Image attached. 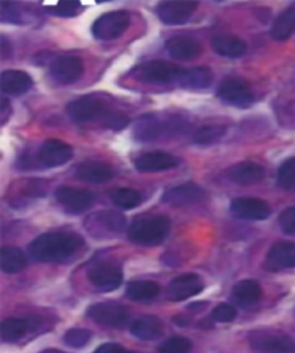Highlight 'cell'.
I'll return each instance as SVG.
<instances>
[{
	"mask_svg": "<svg viewBox=\"0 0 295 353\" xmlns=\"http://www.w3.org/2000/svg\"><path fill=\"white\" fill-rule=\"evenodd\" d=\"M294 32L295 8H289L278 15L271 29V35L277 41H286Z\"/></svg>",
	"mask_w": 295,
	"mask_h": 353,
	"instance_id": "cell-32",
	"label": "cell"
},
{
	"mask_svg": "<svg viewBox=\"0 0 295 353\" xmlns=\"http://www.w3.org/2000/svg\"><path fill=\"white\" fill-rule=\"evenodd\" d=\"M254 349L262 353H295V342L291 337L270 332H255L250 336Z\"/></svg>",
	"mask_w": 295,
	"mask_h": 353,
	"instance_id": "cell-9",
	"label": "cell"
},
{
	"mask_svg": "<svg viewBox=\"0 0 295 353\" xmlns=\"http://www.w3.org/2000/svg\"><path fill=\"white\" fill-rule=\"evenodd\" d=\"M278 185L286 191L295 190V157L288 159L278 170Z\"/></svg>",
	"mask_w": 295,
	"mask_h": 353,
	"instance_id": "cell-34",
	"label": "cell"
},
{
	"mask_svg": "<svg viewBox=\"0 0 295 353\" xmlns=\"http://www.w3.org/2000/svg\"><path fill=\"white\" fill-rule=\"evenodd\" d=\"M57 201L70 214H80L85 212L95 202V194L82 188L63 186L56 191Z\"/></svg>",
	"mask_w": 295,
	"mask_h": 353,
	"instance_id": "cell-12",
	"label": "cell"
},
{
	"mask_svg": "<svg viewBox=\"0 0 295 353\" xmlns=\"http://www.w3.org/2000/svg\"><path fill=\"white\" fill-rule=\"evenodd\" d=\"M83 71V63L75 56L57 57L50 65L51 78L60 85H72L78 81Z\"/></svg>",
	"mask_w": 295,
	"mask_h": 353,
	"instance_id": "cell-11",
	"label": "cell"
},
{
	"mask_svg": "<svg viewBox=\"0 0 295 353\" xmlns=\"http://www.w3.org/2000/svg\"><path fill=\"white\" fill-rule=\"evenodd\" d=\"M41 353H63V351H59V350L54 349H49L45 350V351H42Z\"/></svg>",
	"mask_w": 295,
	"mask_h": 353,
	"instance_id": "cell-45",
	"label": "cell"
},
{
	"mask_svg": "<svg viewBox=\"0 0 295 353\" xmlns=\"http://www.w3.org/2000/svg\"><path fill=\"white\" fill-rule=\"evenodd\" d=\"M88 316L99 325L112 328H123L130 322V313L126 307L116 303L92 305L88 308Z\"/></svg>",
	"mask_w": 295,
	"mask_h": 353,
	"instance_id": "cell-8",
	"label": "cell"
},
{
	"mask_svg": "<svg viewBox=\"0 0 295 353\" xmlns=\"http://www.w3.org/2000/svg\"><path fill=\"white\" fill-rule=\"evenodd\" d=\"M111 200L116 207L130 210L140 205L142 195L133 188H118L111 193Z\"/></svg>",
	"mask_w": 295,
	"mask_h": 353,
	"instance_id": "cell-33",
	"label": "cell"
},
{
	"mask_svg": "<svg viewBox=\"0 0 295 353\" xmlns=\"http://www.w3.org/2000/svg\"><path fill=\"white\" fill-rule=\"evenodd\" d=\"M179 164V159L167 152H147L139 156L134 161L135 169L140 172L155 173L167 171V170L176 168Z\"/></svg>",
	"mask_w": 295,
	"mask_h": 353,
	"instance_id": "cell-20",
	"label": "cell"
},
{
	"mask_svg": "<svg viewBox=\"0 0 295 353\" xmlns=\"http://www.w3.org/2000/svg\"><path fill=\"white\" fill-rule=\"evenodd\" d=\"M295 267V243L279 241L267 252L264 268L269 272H277Z\"/></svg>",
	"mask_w": 295,
	"mask_h": 353,
	"instance_id": "cell-15",
	"label": "cell"
},
{
	"mask_svg": "<svg viewBox=\"0 0 295 353\" xmlns=\"http://www.w3.org/2000/svg\"><path fill=\"white\" fill-rule=\"evenodd\" d=\"M192 343L185 337H171L159 346V353H190Z\"/></svg>",
	"mask_w": 295,
	"mask_h": 353,
	"instance_id": "cell-36",
	"label": "cell"
},
{
	"mask_svg": "<svg viewBox=\"0 0 295 353\" xmlns=\"http://www.w3.org/2000/svg\"><path fill=\"white\" fill-rule=\"evenodd\" d=\"M214 52L219 56L236 59L246 53V43L243 39L233 35H221L214 37L211 42Z\"/></svg>",
	"mask_w": 295,
	"mask_h": 353,
	"instance_id": "cell-26",
	"label": "cell"
},
{
	"mask_svg": "<svg viewBox=\"0 0 295 353\" xmlns=\"http://www.w3.org/2000/svg\"><path fill=\"white\" fill-rule=\"evenodd\" d=\"M173 321L176 325H180V327H183V325H187L190 323V320L187 318H183V316H176V318L173 319Z\"/></svg>",
	"mask_w": 295,
	"mask_h": 353,
	"instance_id": "cell-44",
	"label": "cell"
},
{
	"mask_svg": "<svg viewBox=\"0 0 295 353\" xmlns=\"http://www.w3.org/2000/svg\"><path fill=\"white\" fill-rule=\"evenodd\" d=\"M67 113L74 123L85 124L99 121L104 128L112 131H121L130 124V118L125 113L113 109L105 99L96 95L75 99L67 106Z\"/></svg>",
	"mask_w": 295,
	"mask_h": 353,
	"instance_id": "cell-1",
	"label": "cell"
},
{
	"mask_svg": "<svg viewBox=\"0 0 295 353\" xmlns=\"http://www.w3.org/2000/svg\"><path fill=\"white\" fill-rule=\"evenodd\" d=\"M262 288L254 279H243L236 283L232 290V299L240 307L247 308L260 301Z\"/></svg>",
	"mask_w": 295,
	"mask_h": 353,
	"instance_id": "cell-25",
	"label": "cell"
},
{
	"mask_svg": "<svg viewBox=\"0 0 295 353\" xmlns=\"http://www.w3.org/2000/svg\"><path fill=\"white\" fill-rule=\"evenodd\" d=\"M204 198L205 192L203 188L194 183H186L166 190L163 194L162 200L167 205L183 207L197 203L202 201Z\"/></svg>",
	"mask_w": 295,
	"mask_h": 353,
	"instance_id": "cell-18",
	"label": "cell"
},
{
	"mask_svg": "<svg viewBox=\"0 0 295 353\" xmlns=\"http://www.w3.org/2000/svg\"><path fill=\"white\" fill-rule=\"evenodd\" d=\"M183 126V123L174 121H164L155 114H147L137 121L134 128V135L141 142L155 141L166 132L179 131Z\"/></svg>",
	"mask_w": 295,
	"mask_h": 353,
	"instance_id": "cell-6",
	"label": "cell"
},
{
	"mask_svg": "<svg viewBox=\"0 0 295 353\" xmlns=\"http://www.w3.org/2000/svg\"><path fill=\"white\" fill-rule=\"evenodd\" d=\"M53 14L58 17H74L81 10V3L80 1H74V0H67V1H59L58 4L52 8Z\"/></svg>",
	"mask_w": 295,
	"mask_h": 353,
	"instance_id": "cell-39",
	"label": "cell"
},
{
	"mask_svg": "<svg viewBox=\"0 0 295 353\" xmlns=\"http://www.w3.org/2000/svg\"><path fill=\"white\" fill-rule=\"evenodd\" d=\"M278 223L285 233L295 236V205L285 209L284 212L279 215Z\"/></svg>",
	"mask_w": 295,
	"mask_h": 353,
	"instance_id": "cell-40",
	"label": "cell"
},
{
	"mask_svg": "<svg viewBox=\"0 0 295 353\" xmlns=\"http://www.w3.org/2000/svg\"><path fill=\"white\" fill-rule=\"evenodd\" d=\"M203 290V282L195 274H185L173 279L167 289V297L171 301H186L195 297Z\"/></svg>",
	"mask_w": 295,
	"mask_h": 353,
	"instance_id": "cell-19",
	"label": "cell"
},
{
	"mask_svg": "<svg viewBox=\"0 0 295 353\" xmlns=\"http://www.w3.org/2000/svg\"><path fill=\"white\" fill-rule=\"evenodd\" d=\"M199 6L197 1H165L156 10L159 18L165 25L179 26L186 23Z\"/></svg>",
	"mask_w": 295,
	"mask_h": 353,
	"instance_id": "cell-13",
	"label": "cell"
},
{
	"mask_svg": "<svg viewBox=\"0 0 295 353\" xmlns=\"http://www.w3.org/2000/svg\"><path fill=\"white\" fill-rule=\"evenodd\" d=\"M92 339V332L87 329L73 328L65 332L63 342L72 347H82L87 345V343Z\"/></svg>",
	"mask_w": 295,
	"mask_h": 353,
	"instance_id": "cell-37",
	"label": "cell"
},
{
	"mask_svg": "<svg viewBox=\"0 0 295 353\" xmlns=\"http://www.w3.org/2000/svg\"><path fill=\"white\" fill-rule=\"evenodd\" d=\"M83 245L85 241L78 233L57 231L36 238L29 245L28 252L37 261L63 262L81 250Z\"/></svg>",
	"mask_w": 295,
	"mask_h": 353,
	"instance_id": "cell-2",
	"label": "cell"
},
{
	"mask_svg": "<svg viewBox=\"0 0 295 353\" xmlns=\"http://www.w3.org/2000/svg\"><path fill=\"white\" fill-rule=\"evenodd\" d=\"M214 81V74L210 68L205 66L185 70L179 80L183 88L205 89Z\"/></svg>",
	"mask_w": 295,
	"mask_h": 353,
	"instance_id": "cell-29",
	"label": "cell"
},
{
	"mask_svg": "<svg viewBox=\"0 0 295 353\" xmlns=\"http://www.w3.org/2000/svg\"><path fill=\"white\" fill-rule=\"evenodd\" d=\"M28 263L25 253L17 248L5 246L0 251V268L6 274H17L26 268Z\"/></svg>",
	"mask_w": 295,
	"mask_h": 353,
	"instance_id": "cell-30",
	"label": "cell"
},
{
	"mask_svg": "<svg viewBox=\"0 0 295 353\" xmlns=\"http://www.w3.org/2000/svg\"><path fill=\"white\" fill-rule=\"evenodd\" d=\"M36 327V320L32 319L8 318L1 323L0 335L4 342H17Z\"/></svg>",
	"mask_w": 295,
	"mask_h": 353,
	"instance_id": "cell-27",
	"label": "cell"
},
{
	"mask_svg": "<svg viewBox=\"0 0 295 353\" xmlns=\"http://www.w3.org/2000/svg\"><path fill=\"white\" fill-rule=\"evenodd\" d=\"M130 15L127 11H113L99 17L92 25V35L99 41L119 39L130 27Z\"/></svg>",
	"mask_w": 295,
	"mask_h": 353,
	"instance_id": "cell-5",
	"label": "cell"
},
{
	"mask_svg": "<svg viewBox=\"0 0 295 353\" xmlns=\"http://www.w3.org/2000/svg\"><path fill=\"white\" fill-rule=\"evenodd\" d=\"M231 212L236 219L247 221H264L269 219L271 210L267 202L256 198H238L231 202Z\"/></svg>",
	"mask_w": 295,
	"mask_h": 353,
	"instance_id": "cell-16",
	"label": "cell"
},
{
	"mask_svg": "<svg viewBox=\"0 0 295 353\" xmlns=\"http://www.w3.org/2000/svg\"><path fill=\"white\" fill-rule=\"evenodd\" d=\"M73 155V148L70 145L59 140H48L41 145L36 163L42 168L51 169L70 162Z\"/></svg>",
	"mask_w": 295,
	"mask_h": 353,
	"instance_id": "cell-10",
	"label": "cell"
},
{
	"mask_svg": "<svg viewBox=\"0 0 295 353\" xmlns=\"http://www.w3.org/2000/svg\"><path fill=\"white\" fill-rule=\"evenodd\" d=\"M114 170L112 166L103 162L81 163L75 169V176L80 181L90 184H104L112 179Z\"/></svg>",
	"mask_w": 295,
	"mask_h": 353,
	"instance_id": "cell-23",
	"label": "cell"
},
{
	"mask_svg": "<svg viewBox=\"0 0 295 353\" xmlns=\"http://www.w3.org/2000/svg\"><path fill=\"white\" fill-rule=\"evenodd\" d=\"M236 316V308L229 304L218 305L211 313V319L214 321L221 322V323H229L232 322Z\"/></svg>",
	"mask_w": 295,
	"mask_h": 353,
	"instance_id": "cell-38",
	"label": "cell"
},
{
	"mask_svg": "<svg viewBox=\"0 0 295 353\" xmlns=\"http://www.w3.org/2000/svg\"><path fill=\"white\" fill-rule=\"evenodd\" d=\"M140 81L152 85H170L179 83L183 70L176 65L164 61H152L144 63L135 70Z\"/></svg>",
	"mask_w": 295,
	"mask_h": 353,
	"instance_id": "cell-4",
	"label": "cell"
},
{
	"mask_svg": "<svg viewBox=\"0 0 295 353\" xmlns=\"http://www.w3.org/2000/svg\"><path fill=\"white\" fill-rule=\"evenodd\" d=\"M170 219L164 215H140L130 223L128 238L134 244L152 248L162 244L170 232Z\"/></svg>",
	"mask_w": 295,
	"mask_h": 353,
	"instance_id": "cell-3",
	"label": "cell"
},
{
	"mask_svg": "<svg viewBox=\"0 0 295 353\" xmlns=\"http://www.w3.org/2000/svg\"><path fill=\"white\" fill-rule=\"evenodd\" d=\"M94 353H135L132 351H127L123 346L116 343H105L96 349Z\"/></svg>",
	"mask_w": 295,
	"mask_h": 353,
	"instance_id": "cell-42",
	"label": "cell"
},
{
	"mask_svg": "<svg viewBox=\"0 0 295 353\" xmlns=\"http://www.w3.org/2000/svg\"><path fill=\"white\" fill-rule=\"evenodd\" d=\"M1 21L3 22H13V23H19L21 21L20 20V13L18 10L15 8L14 5L8 1H1Z\"/></svg>",
	"mask_w": 295,
	"mask_h": 353,
	"instance_id": "cell-41",
	"label": "cell"
},
{
	"mask_svg": "<svg viewBox=\"0 0 295 353\" xmlns=\"http://www.w3.org/2000/svg\"><path fill=\"white\" fill-rule=\"evenodd\" d=\"M161 292V286L152 281H134L127 285V297L134 301H152Z\"/></svg>",
	"mask_w": 295,
	"mask_h": 353,
	"instance_id": "cell-31",
	"label": "cell"
},
{
	"mask_svg": "<svg viewBox=\"0 0 295 353\" xmlns=\"http://www.w3.org/2000/svg\"><path fill=\"white\" fill-rule=\"evenodd\" d=\"M229 179L241 186L256 185L263 181L265 169L255 162H241L227 170Z\"/></svg>",
	"mask_w": 295,
	"mask_h": 353,
	"instance_id": "cell-22",
	"label": "cell"
},
{
	"mask_svg": "<svg viewBox=\"0 0 295 353\" xmlns=\"http://www.w3.org/2000/svg\"><path fill=\"white\" fill-rule=\"evenodd\" d=\"M32 79L28 73L18 70H8L1 73L0 88L8 95H22L30 90Z\"/></svg>",
	"mask_w": 295,
	"mask_h": 353,
	"instance_id": "cell-24",
	"label": "cell"
},
{
	"mask_svg": "<svg viewBox=\"0 0 295 353\" xmlns=\"http://www.w3.org/2000/svg\"><path fill=\"white\" fill-rule=\"evenodd\" d=\"M89 279L97 289L110 292L118 289L123 283V272L113 263H99L89 270Z\"/></svg>",
	"mask_w": 295,
	"mask_h": 353,
	"instance_id": "cell-14",
	"label": "cell"
},
{
	"mask_svg": "<svg viewBox=\"0 0 295 353\" xmlns=\"http://www.w3.org/2000/svg\"><path fill=\"white\" fill-rule=\"evenodd\" d=\"M125 223H126L125 217L119 212L104 210V212H96L87 219V229L94 236L113 234V233L120 232L123 229Z\"/></svg>",
	"mask_w": 295,
	"mask_h": 353,
	"instance_id": "cell-17",
	"label": "cell"
},
{
	"mask_svg": "<svg viewBox=\"0 0 295 353\" xmlns=\"http://www.w3.org/2000/svg\"><path fill=\"white\" fill-rule=\"evenodd\" d=\"M11 103L6 99H1V105H0V117H1V124L4 125L8 119L11 117Z\"/></svg>",
	"mask_w": 295,
	"mask_h": 353,
	"instance_id": "cell-43",
	"label": "cell"
},
{
	"mask_svg": "<svg viewBox=\"0 0 295 353\" xmlns=\"http://www.w3.org/2000/svg\"><path fill=\"white\" fill-rule=\"evenodd\" d=\"M225 133V128L219 125H209L200 128L194 135V142L197 145H211L218 141Z\"/></svg>",
	"mask_w": 295,
	"mask_h": 353,
	"instance_id": "cell-35",
	"label": "cell"
},
{
	"mask_svg": "<svg viewBox=\"0 0 295 353\" xmlns=\"http://www.w3.org/2000/svg\"><path fill=\"white\" fill-rule=\"evenodd\" d=\"M165 48L170 56L176 61H192L202 52L200 42L190 36L178 35L170 37L166 41Z\"/></svg>",
	"mask_w": 295,
	"mask_h": 353,
	"instance_id": "cell-21",
	"label": "cell"
},
{
	"mask_svg": "<svg viewBox=\"0 0 295 353\" xmlns=\"http://www.w3.org/2000/svg\"><path fill=\"white\" fill-rule=\"evenodd\" d=\"M217 96L223 102L238 108H247L254 102L253 89L243 79H225L218 87Z\"/></svg>",
	"mask_w": 295,
	"mask_h": 353,
	"instance_id": "cell-7",
	"label": "cell"
},
{
	"mask_svg": "<svg viewBox=\"0 0 295 353\" xmlns=\"http://www.w3.org/2000/svg\"><path fill=\"white\" fill-rule=\"evenodd\" d=\"M163 323L157 316L145 315L137 319L130 327V332L136 339L154 341L163 335Z\"/></svg>",
	"mask_w": 295,
	"mask_h": 353,
	"instance_id": "cell-28",
	"label": "cell"
}]
</instances>
